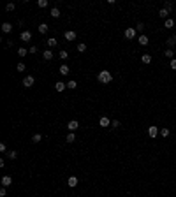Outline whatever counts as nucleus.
Masks as SVG:
<instances>
[{"label": "nucleus", "instance_id": "1", "mask_svg": "<svg viewBox=\"0 0 176 197\" xmlns=\"http://www.w3.org/2000/svg\"><path fill=\"white\" fill-rule=\"evenodd\" d=\"M97 81L100 83V85H109V83L113 81V76L109 70H100L97 74Z\"/></svg>", "mask_w": 176, "mask_h": 197}, {"label": "nucleus", "instance_id": "2", "mask_svg": "<svg viewBox=\"0 0 176 197\" xmlns=\"http://www.w3.org/2000/svg\"><path fill=\"white\" fill-rule=\"evenodd\" d=\"M160 134V129L159 127H155V125H151V127H148V136L151 137V139H155Z\"/></svg>", "mask_w": 176, "mask_h": 197}, {"label": "nucleus", "instance_id": "3", "mask_svg": "<svg viewBox=\"0 0 176 197\" xmlns=\"http://www.w3.org/2000/svg\"><path fill=\"white\" fill-rule=\"evenodd\" d=\"M136 34H137V30H136V28H125V32H123L125 39H129V40L136 37Z\"/></svg>", "mask_w": 176, "mask_h": 197}, {"label": "nucleus", "instance_id": "4", "mask_svg": "<svg viewBox=\"0 0 176 197\" xmlns=\"http://www.w3.org/2000/svg\"><path fill=\"white\" fill-rule=\"evenodd\" d=\"M34 83H35V78H34V76H25L23 86H25V88H30V86H34Z\"/></svg>", "mask_w": 176, "mask_h": 197}, {"label": "nucleus", "instance_id": "5", "mask_svg": "<svg viewBox=\"0 0 176 197\" xmlns=\"http://www.w3.org/2000/svg\"><path fill=\"white\" fill-rule=\"evenodd\" d=\"M67 129H69L70 132H74V130H78V129H79V123H78V120H70V121L67 123Z\"/></svg>", "mask_w": 176, "mask_h": 197}, {"label": "nucleus", "instance_id": "6", "mask_svg": "<svg viewBox=\"0 0 176 197\" xmlns=\"http://www.w3.org/2000/svg\"><path fill=\"white\" fill-rule=\"evenodd\" d=\"M19 37H21V40H23V42H28V40L32 39V32H28V30H23Z\"/></svg>", "mask_w": 176, "mask_h": 197}, {"label": "nucleus", "instance_id": "7", "mask_svg": "<svg viewBox=\"0 0 176 197\" xmlns=\"http://www.w3.org/2000/svg\"><path fill=\"white\" fill-rule=\"evenodd\" d=\"M58 44V40L55 39V37H49L48 40H46V46H48V49H51V48H55Z\"/></svg>", "mask_w": 176, "mask_h": 197}, {"label": "nucleus", "instance_id": "8", "mask_svg": "<svg viewBox=\"0 0 176 197\" xmlns=\"http://www.w3.org/2000/svg\"><path fill=\"white\" fill-rule=\"evenodd\" d=\"M78 183H79V181H78V178H76V176H70V178L67 180V185L70 186V188H74V186H78Z\"/></svg>", "mask_w": 176, "mask_h": 197}, {"label": "nucleus", "instance_id": "9", "mask_svg": "<svg viewBox=\"0 0 176 197\" xmlns=\"http://www.w3.org/2000/svg\"><path fill=\"white\" fill-rule=\"evenodd\" d=\"M11 185H13V178H11V176H4V178H2V186L7 188V186H11Z\"/></svg>", "mask_w": 176, "mask_h": 197}, {"label": "nucleus", "instance_id": "10", "mask_svg": "<svg viewBox=\"0 0 176 197\" xmlns=\"http://www.w3.org/2000/svg\"><path fill=\"white\" fill-rule=\"evenodd\" d=\"M64 37H65V40H74V39H76V32H72V30H67V32L64 34Z\"/></svg>", "mask_w": 176, "mask_h": 197}, {"label": "nucleus", "instance_id": "11", "mask_svg": "<svg viewBox=\"0 0 176 197\" xmlns=\"http://www.w3.org/2000/svg\"><path fill=\"white\" fill-rule=\"evenodd\" d=\"M2 32L4 34H11L13 32V25L11 23H2Z\"/></svg>", "mask_w": 176, "mask_h": 197}, {"label": "nucleus", "instance_id": "12", "mask_svg": "<svg viewBox=\"0 0 176 197\" xmlns=\"http://www.w3.org/2000/svg\"><path fill=\"white\" fill-rule=\"evenodd\" d=\"M65 88H67V83H62V81H58L56 85H55V90H56V92H64Z\"/></svg>", "mask_w": 176, "mask_h": 197}, {"label": "nucleus", "instance_id": "13", "mask_svg": "<svg viewBox=\"0 0 176 197\" xmlns=\"http://www.w3.org/2000/svg\"><path fill=\"white\" fill-rule=\"evenodd\" d=\"M43 58L48 60V62H49V60H53V51H51V49H46L44 53H43Z\"/></svg>", "mask_w": 176, "mask_h": 197}, {"label": "nucleus", "instance_id": "14", "mask_svg": "<svg viewBox=\"0 0 176 197\" xmlns=\"http://www.w3.org/2000/svg\"><path fill=\"white\" fill-rule=\"evenodd\" d=\"M137 42H139L141 46H148V35H139Z\"/></svg>", "mask_w": 176, "mask_h": 197}, {"label": "nucleus", "instance_id": "15", "mask_svg": "<svg viewBox=\"0 0 176 197\" xmlns=\"http://www.w3.org/2000/svg\"><path fill=\"white\" fill-rule=\"evenodd\" d=\"M99 125H100V127H109V118H108V116H102V118L99 120Z\"/></svg>", "mask_w": 176, "mask_h": 197}, {"label": "nucleus", "instance_id": "16", "mask_svg": "<svg viewBox=\"0 0 176 197\" xmlns=\"http://www.w3.org/2000/svg\"><path fill=\"white\" fill-rule=\"evenodd\" d=\"M159 16H160L162 19H167V18H169V11H167V9H164V7H162L160 11H159Z\"/></svg>", "mask_w": 176, "mask_h": 197}, {"label": "nucleus", "instance_id": "17", "mask_svg": "<svg viewBox=\"0 0 176 197\" xmlns=\"http://www.w3.org/2000/svg\"><path fill=\"white\" fill-rule=\"evenodd\" d=\"M48 30H49V27L46 23H41L39 25V34H48Z\"/></svg>", "mask_w": 176, "mask_h": 197}, {"label": "nucleus", "instance_id": "18", "mask_svg": "<svg viewBox=\"0 0 176 197\" xmlns=\"http://www.w3.org/2000/svg\"><path fill=\"white\" fill-rule=\"evenodd\" d=\"M165 44H167V48H169V49H173V48L176 46V40H174V37H169L167 40H165Z\"/></svg>", "mask_w": 176, "mask_h": 197}, {"label": "nucleus", "instance_id": "19", "mask_svg": "<svg viewBox=\"0 0 176 197\" xmlns=\"http://www.w3.org/2000/svg\"><path fill=\"white\" fill-rule=\"evenodd\" d=\"M160 136H162V137H169V136H171V130H169L167 127L160 129Z\"/></svg>", "mask_w": 176, "mask_h": 197}, {"label": "nucleus", "instance_id": "20", "mask_svg": "<svg viewBox=\"0 0 176 197\" xmlns=\"http://www.w3.org/2000/svg\"><path fill=\"white\" fill-rule=\"evenodd\" d=\"M141 60H143V64H151V55H148V53H144V55L141 56Z\"/></svg>", "mask_w": 176, "mask_h": 197}, {"label": "nucleus", "instance_id": "21", "mask_svg": "<svg viewBox=\"0 0 176 197\" xmlns=\"http://www.w3.org/2000/svg\"><path fill=\"white\" fill-rule=\"evenodd\" d=\"M58 70H60V74H62V76H67V74H69V72H70V69H69L67 65H62V67H60Z\"/></svg>", "mask_w": 176, "mask_h": 197}, {"label": "nucleus", "instance_id": "22", "mask_svg": "<svg viewBox=\"0 0 176 197\" xmlns=\"http://www.w3.org/2000/svg\"><path fill=\"white\" fill-rule=\"evenodd\" d=\"M164 27H165V28H173V27H174V19L167 18V19H165V21H164Z\"/></svg>", "mask_w": 176, "mask_h": 197}, {"label": "nucleus", "instance_id": "23", "mask_svg": "<svg viewBox=\"0 0 176 197\" xmlns=\"http://www.w3.org/2000/svg\"><path fill=\"white\" fill-rule=\"evenodd\" d=\"M67 88H69V90H74V88H78V83H76L74 79H70V81H67Z\"/></svg>", "mask_w": 176, "mask_h": 197}, {"label": "nucleus", "instance_id": "24", "mask_svg": "<svg viewBox=\"0 0 176 197\" xmlns=\"http://www.w3.org/2000/svg\"><path fill=\"white\" fill-rule=\"evenodd\" d=\"M164 56H167V58L173 60V56H174V49H169V48H167V49L164 51Z\"/></svg>", "mask_w": 176, "mask_h": 197}, {"label": "nucleus", "instance_id": "25", "mask_svg": "<svg viewBox=\"0 0 176 197\" xmlns=\"http://www.w3.org/2000/svg\"><path fill=\"white\" fill-rule=\"evenodd\" d=\"M76 49L79 51V53H85V51H86V44H85V42H79V44L76 46Z\"/></svg>", "mask_w": 176, "mask_h": 197}, {"label": "nucleus", "instance_id": "26", "mask_svg": "<svg viewBox=\"0 0 176 197\" xmlns=\"http://www.w3.org/2000/svg\"><path fill=\"white\" fill-rule=\"evenodd\" d=\"M41 141H43V136H41V134H34V136H32V143H41Z\"/></svg>", "mask_w": 176, "mask_h": 197}, {"label": "nucleus", "instance_id": "27", "mask_svg": "<svg viewBox=\"0 0 176 197\" xmlns=\"http://www.w3.org/2000/svg\"><path fill=\"white\" fill-rule=\"evenodd\" d=\"M58 58H62V60H67V58H69V53H67L65 49H62L60 53H58Z\"/></svg>", "mask_w": 176, "mask_h": 197}, {"label": "nucleus", "instance_id": "28", "mask_svg": "<svg viewBox=\"0 0 176 197\" xmlns=\"http://www.w3.org/2000/svg\"><path fill=\"white\" fill-rule=\"evenodd\" d=\"M74 141H76L74 132H69V134H67V143H74Z\"/></svg>", "mask_w": 176, "mask_h": 197}, {"label": "nucleus", "instance_id": "29", "mask_svg": "<svg viewBox=\"0 0 176 197\" xmlns=\"http://www.w3.org/2000/svg\"><path fill=\"white\" fill-rule=\"evenodd\" d=\"M5 155H7V159H11V160H14V159L18 157V153H16V151H13V150H11V151H7Z\"/></svg>", "mask_w": 176, "mask_h": 197}, {"label": "nucleus", "instance_id": "30", "mask_svg": "<svg viewBox=\"0 0 176 197\" xmlns=\"http://www.w3.org/2000/svg\"><path fill=\"white\" fill-rule=\"evenodd\" d=\"M51 16H53V18H58V16H60L58 7H53V9H51Z\"/></svg>", "mask_w": 176, "mask_h": 197}, {"label": "nucleus", "instance_id": "31", "mask_svg": "<svg viewBox=\"0 0 176 197\" xmlns=\"http://www.w3.org/2000/svg\"><path fill=\"white\" fill-rule=\"evenodd\" d=\"M27 53H30V51H28V49H25V48H19V49H18V55H19V56H25Z\"/></svg>", "mask_w": 176, "mask_h": 197}, {"label": "nucleus", "instance_id": "32", "mask_svg": "<svg viewBox=\"0 0 176 197\" xmlns=\"http://www.w3.org/2000/svg\"><path fill=\"white\" fill-rule=\"evenodd\" d=\"M37 5H39L41 9H44V7H48V0H39V2H37Z\"/></svg>", "mask_w": 176, "mask_h": 197}, {"label": "nucleus", "instance_id": "33", "mask_svg": "<svg viewBox=\"0 0 176 197\" xmlns=\"http://www.w3.org/2000/svg\"><path fill=\"white\" fill-rule=\"evenodd\" d=\"M16 69H18V72H25V64H23V62H19V64L16 65Z\"/></svg>", "mask_w": 176, "mask_h": 197}, {"label": "nucleus", "instance_id": "34", "mask_svg": "<svg viewBox=\"0 0 176 197\" xmlns=\"http://www.w3.org/2000/svg\"><path fill=\"white\" fill-rule=\"evenodd\" d=\"M14 7H16L14 4H7V5H5V11H7V13H11V11H14Z\"/></svg>", "mask_w": 176, "mask_h": 197}, {"label": "nucleus", "instance_id": "35", "mask_svg": "<svg viewBox=\"0 0 176 197\" xmlns=\"http://www.w3.org/2000/svg\"><path fill=\"white\" fill-rule=\"evenodd\" d=\"M118 127H120V121L118 120H113L111 121V129H118Z\"/></svg>", "mask_w": 176, "mask_h": 197}, {"label": "nucleus", "instance_id": "36", "mask_svg": "<svg viewBox=\"0 0 176 197\" xmlns=\"http://www.w3.org/2000/svg\"><path fill=\"white\" fill-rule=\"evenodd\" d=\"M164 9H167V11L171 13V11H173V4H171V2H165V5H164Z\"/></svg>", "mask_w": 176, "mask_h": 197}, {"label": "nucleus", "instance_id": "37", "mask_svg": "<svg viewBox=\"0 0 176 197\" xmlns=\"http://www.w3.org/2000/svg\"><path fill=\"white\" fill-rule=\"evenodd\" d=\"M169 67H171L173 70H176V58H173V60H171V64H169Z\"/></svg>", "mask_w": 176, "mask_h": 197}, {"label": "nucleus", "instance_id": "38", "mask_svg": "<svg viewBox=\"0 0 176 197\" xmlns=\"http://www.w3.org/2000/svg\"><path fill=\"white\" fill-rule=\"evenodd\" d=\"M7 195V190H5V186H2V188H0V197H5Z\"/></svg>", "mask_w": 176, "mask_h": 197}, {"label": "nucleus", "instance_id": "39", "mask_svg": "<svg viewBox=\"0 0 176 197\" xmlns=\"http://www.w3.org/2000/svg\"><path fill=\"white\" fill-rule=\"evenodd\" d=\"M136 30H137V32H141V30H144V23H137Z\"/></svg>", "mask_w": 176, "mask_h": 197}, {"label": "nucleus", "instance_id": "40", "mask_svg": "<svg viewBox=\"0 0 176 197\" xmlns=\"http://www.w3.org/2000/svg\"><path fill=\"white\" fill-rule=\"evenodd\" d=\"M0 151H2V153L7 151V148H5V144H4V143H0Z\"/></svg>", "mask_w": 176, "mask_h": 197}, {"label": "nucleus", "instance_id": "41", "mask_svg": "<svg viewBox=\"0 0 176 197\" xmlns=\"http://www.w3.org/2000/svg\"><path fill=\"white\" fill-rule=\"evenodd\" d=\"M28 51H30V53H37V48H35V46H32V48H30Z\"/></svg>", "mask_w": 176, "mask_h": 197}, {"label": "nucleus", "instance_id": "42", "mask_svg": "<svg viewBox=\"0 0 176 197\" xmlns=\"http://www.w3.org/2000/svg\"><path fill=\"white\" fill-rule=\"evenodd\" d=\"M174 40H176V34H174Z\"/></svg>", "mask_w": 176, "mask_h": 197}]
</instances>
